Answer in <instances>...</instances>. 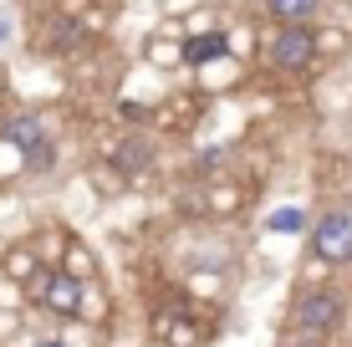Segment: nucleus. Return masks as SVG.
<instances>
[{
    "instance_id": "obj_1",
    "label": "nucleus",
    "mask_w": 352,
    "mask_h": 347,
    "mask_svg": "<svg viewBox=\"0 0 352 347\" xmlns=\"http://www.w3.org/2000/svg\"><path fill=\"white\" fill-rule=\"evenodd\" d=\"M342 317H347V306H342V296H337L332 286H317V291H307L296 302V332H311V337L342 327Z\"/></svg>"
},
{
    "instance_id": "obj_2",
    "label": "nucleus",
    "mask_w": 352,
    "mask_h": 347,
    "mask_svg": "<svg viewBox=\"0 0 352 347\" xmlns=\"http://www.w3.org/2000/svg\"><path fill=\"white\" fill-rule=\"evenodd\" d=\"M265 56H271V67H281V71L311 67V56H317V31L311 26H281L271 36V46H265Z\"/></svg>"
},
{
    "instance_id": "obj_3",
    "label": "nucleus",
    "mask_w": 352,
    "mask_h": 347,
    "mask_svg": "<svg viewBox=\"0 0 352 347\" xmlns=\"http://www.w3.org/2000/svg\"><path fill=\"white\" fill-rule=\"evenodd\" d=\"M311 250L327 266H342L352 260V214H327V220L311 230Z\"/></svg>"
},
{
    "instance_id": "obj_4",
    "label": "nucleus",
    "mask_w": 352,
    "mask_h": 347,
    "mask_svg": "<svg viewBox=\"0 0 352 347\" xmlns=\"http://www.w3.org/2000/svg\"><path fill=\"white\" fill-rule=\"evenodd\" d=\"M36 296H41L56 317H77V312H82V281H77V276H41Z\"/></svg>"
},
{
    "instance_id": "obj_5",
    "label": "nucleus",
    "mask_w": 352,
    "mask_h": 347,
    "mask_svg": "<svg viewBox=\"0 0 352 347\" xmlns=\"http://www.w3.org/2000/svg\"><path fill=\"white\" fill-rule=\"evenodd\" d=\"M230 52V41L220 31H204V36H194V41L184 46V62L189 67H204V62H220V56Z\"/></svg>"
},
{
    "instance_id": "obj_6",
    "label": "nucleus",
    "mask_w": 352,
    "mask_h": 347,
    "mask_svg": "<svg viewBox=\"0 0 352 347\" xmlns=\"http://www.w3.org/2000/svg\"><path fill=\"white\" fill-rule=\"evenodd\" d=\"M265 10H271L281 26H307V21L322 10V0H265Z\"/></svg>"
},
{
    "instance_id": "obj_7",
    "label": "nucleus",
    "mask_w": 352,
    "mask_h": 347,
    "mask_svg": "<svg viewBox=\"0 0 352 347\" xmlns=\"http://www.w3.org/2000/svg\"><path fill=\"white\" fill-rule=\"evenodd\" d=\"M113 164L123 174H138V169H148V143L143 138H128V143H118L113 148Z\"/></svg>"
},
{
    "instance_id": "obj_8",
    "label": "nucleus",
    "mask_w": 352,
    "mask_h": 347,
    "mask_svg": "<svg viewBox=\"0 0 352 347\" xmlns=\"http://www.w3.org/2000/svg\"><path fill=\"white\" fill-rule=\"evenodd\" d=\"M6 138H10V143H21L26 153L46 143V133H41V123H36V117H10V123H6Z\"/></svg>"
},
{
    "instance_id": "obj_9",
    "label": "nucleus",
    "mask_w": 352,
    "mask_h": 347,
    "mask_svg": "<svg viewBox=\"0 0 352 347\" xmlns=\"http://www.w3.org/2000/svg\"><path fill=\"white\" fill-rule=\"evenodd\" d=\"M301 225H307V214H301V210H276L271 214V230L276 235H291V230H301Z\"/></svg>"
},
{
    "instance_id": "obj_10",
    "label": "nucleus",
    "mask_w": 352,
    "mask_h": 347,
    "mask_svg": "<svg viewBox=\"0 0 352 347\" xmlns=\"http://www.w3.org/2000/svg\"><path fill=\"white\" fill-rule=\"evenodd\" d=\"M6 36H10V16L0 10V41H6Z\"/></svg>"
},
{
    "instance_id": "obj_11",
    "label": "nucleus",
    "mask_w": 352,
    "mask_h": 347,
    "mask_svg": "<svg viewBox=\"0 0 352 347\" xmlns=\"http://www.w3.org/2000/svg\"><path fill=\"white\" fill-rule=\"evenodd\" d=\"M41 347H67V342H41Z\"/></svg>"
}]
</instances>
